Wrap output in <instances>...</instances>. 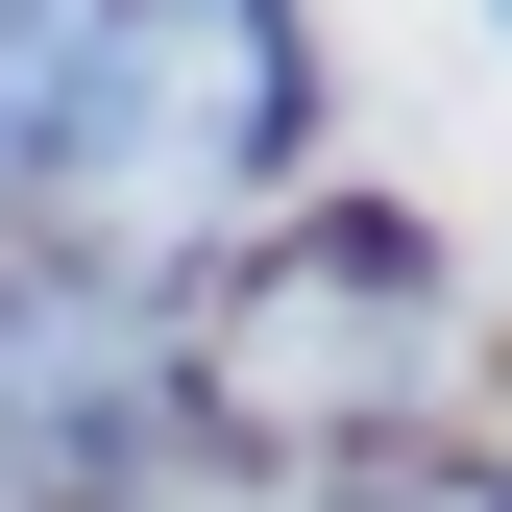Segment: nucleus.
I'll use <instances>...</instances> for the list:
<instances>
[{
    "mask_svg": "<svg viewBox=\"0 0 512 512\" xmlns=\"http://www.w3.org/2000/svg\"><path fill=\"white\" fill-rule=\"evenodd\" d=\"M269 171H293V0H98L25 196L49 220H220Z\"/></svg>",
    "mask_w": 512,
    "mask_h": 512,
    "instance_id": "f257e3e1",
    "label": "nucleus"
},
{
    "mask_svg": "<svg viewBox=\"0 0 512 512\" xmlns=\"http://www.w3.org/2000/svg\"><path fill=\"white\" fill-rule=\"evenodd\" d=\"M74 25H98V0H0V196H25V147H49V74H74Z\"/></svg>",
    "mask_w": 512,
    "mask_h": 512,
    "instance_id": "f03ea898",
    "label": "nucleus"
},
{
    "mask_svg": "<svg viewBox=\"0 0 512 512\" xmlns=\"http://www.w3.org/2000/svg\"><path fill=\"white\" fill-rule=\"evenodd\" d=\"M391 512H488V488H391Z\"/></svg>",
    "mask_w": 512,
    "mask_h": 512,
    "instance_id": "7ed1b4c3",
    "label": "nucleus"
}]
</instances>
